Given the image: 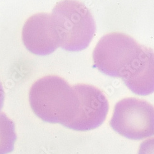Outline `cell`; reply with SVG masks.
<instances>
[{"instance_id":"4","label":"cell","mask_w":154,"mask_h":154,"mask_svg":"<svg viewBox=\"0 0 154 154\" xmlns=\"http://www.w3.org/2000/svg\"><path fill=\"white\" fill-rule=\"evenodd\" d=\"M73 102L63 126L79 131H90L105 121L109 109L108 100L100 89L89 84L72 86Z\"/></svg>"},{"instance_id":"8","label":"cell","mask_w":154,"mask_h":154,"mask_svg":"<svg viewBox=\"0 0 154 154\" xmlns=\"http://www.w3.org/2000/svg\"><path fill=\"white\" fill-rule=\"evenodd\" d=\"M16 139L14 122L5 113L0 112V154L12 152Z\"/></svg>"},{"instance_id":"9","label":"cell","mask_w":154,"mask_h":154,"mask_svg":"<svg viewBox=\"0 0 154 154\" xmlns=\"http://www.w3.org/2000/svg\"><path fill=\"white\" fill-rule=\"evenodd\" d=\"M137 154H154V137L143 141L139 147Z\"/></svg>"},{"instance_id":"3","label":"cell","mask_w":154,"mask_h":154,"mask_svg":"<svg viewBox=\"0 0 154 154\" xmlns=\"http://www.w3.org/2000/svg\"><path fill=\"white\" fill-rule=\"evenodd\" d=\"M142 46L126 33L110 32L102 36L94 48L93 63L102 73L122 78L140 53Z\"/></svg>"},{"instance_id":"7","label":"cell","mask_w":154,"mask_h":154,"mask_svg":"<svg viewBox=\"0 0 154 154\" xmlns=\"http://www.w3.org/2000/svg\"><path fill=\"white\" fill-rule=\"evenodd\" d=\"M126 86L134 94L147 96L154 92V51L142 46L139 55L122 76Z\"/></svg>"},{"instance_id":"5","label":"cell","mask_w":154,"mask_h":154,"mask_svg":"<svg viewBox=\"0 0 154 154\" xmlns=\"http://www.w3.org/2000/svg\"><path fill=\"white\" fill-rule=\"evenodd\" d=\"M112 129L131 140L154 136V106L136 97H126L115 105L110 122Z\"/></svg>"},{"instance_id":"1","label":"cell","mask_w":154,"mask_h":154,"mask_svg":"<svg viewBox=\"0 0 154 154\" xmlns=\"http://www.w3.org/2000/svg\"><path fill=\"white\" fill-rule=\"evenodd\" d=\"M51 16L63 49L80 51L90 44L95 35L96 24L91 11L83 3L72 0L59 2Z\"/></svg>"},{"instance_id":"6","label":"cell","mask_w":154,"mask_h":154,"mask_svg":"<svg viewBox=\"0 0 154 154\" xmlns=\"http://www.w3.org/2000/svg\"><path fill=\"white\" fill-rule=\"evenodd\" d=\"M22 38L25 48L37 55L50 54L60 46L52 16L46 12L35 14L27 20Z\"/></svg>"},{"instance_id":"2","label":"cell","mask_w":154,"mask_h":154,"mask_svg":"<svg viewBox=\"0 0 154 154\" xmlns=\"http://www.w3.org/2000/svg\"><path fill=\"white\" fill-rule=\"evenodd\" d=\"M72 86L55 75H47L36 81L29 92L30 107L44 122L63 125L72 109Z\"/></svg>"},{"instance_id":"10","label":"cell","mask_w":154,"mask_h":154,"mask_svg":"<svg viewBox=\"0 0 154 154\" xmlns=\"http://www.w3.org/2000/svg\"><path fill=\"white\" fill-rule=\"evenodd\" d=\"M4 99H5V92L2 86V83H0V112L3 107L4 104Z\"/></svg>"}]
</instances>
